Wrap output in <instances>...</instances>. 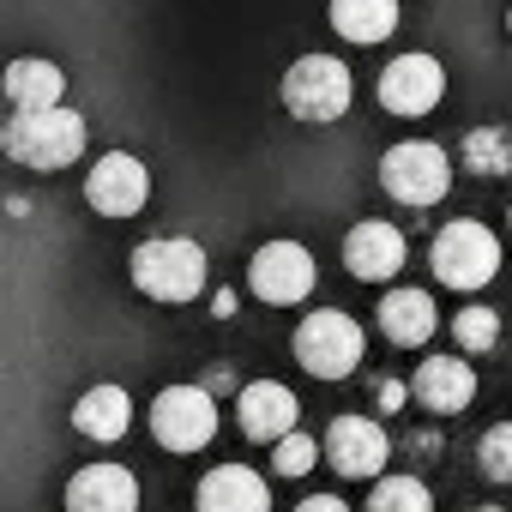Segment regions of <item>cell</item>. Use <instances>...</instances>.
<instances>
[{
  "mask_svg": "<svg viewBox=\"0 0 512 512\" xmlns=\"http://www.w3.org/2000/svg\"><path fill=\"white\" fill-rule=\"evenodd\" d=\"M374 404L392 416V410H404V404H410V386H404V380H380V386H374Z\"/></svg>",
  "mask_w": 512,
  "mask_h": 512,
  "instance_id": "obj_26",
  "label": "cell"
},
{
  "mask_svg": "<svg viewBox=\"0 0 512 512\" xmlns=\"http://www.w3.org/2000/svg\"><path fill=\"white\" fill-rule=\"evenodd\" d=\"M272 446H278V452H272V470H278V476H308V470L320 464V440H308L302 428H290V434L272 440Z\"/></svg>",
  "mask_w": 512,
  "mask_h": 512,
  "instance_id": "obj_25",
  "label": "cell"
},
{
  "mask_svg": "<svg viewBox=\"0 0 512 512\" xmlns=\"http://www.w3.org/2000/svg\"><path fill=\"white\" fill-rule=\"evenodd\" d=\"M320 458H326L338 476H380L386 458H392V440H386V428L368 422V416H338V422L326 428V440H320Z\"/></svg>",
  "mask_w": 512,
  "mask_h": 512,
  "instance_id": "obj_10",
  "label": "cell"
},
{
  "mask_svg": "<svg viewBox=\"0 0 512 512\" xmlns=\"http://www.w3.org/2000/svg\"><path fill=\"white\" fill-rule=\"evenodd\" d=\"M452 338H458L464 356H488V350L500 344V314H494V308H464V314L452 320Z\"/></svg>",
  "mask_w": 512,
  "mask_h": 512,
  "instance_id": "obj_23",
  "label": "cell"
},
{
  "mask_svg": "<svg viewBox=\"0 0 512 512\" xmlns=\"http://www.w3.org/2000/svg\"><path fill=\"white\" fill-rule=\"evenodd\" d=\"M133 284L151 302H193L205 290V247L187 235H157L133 247Z\"/></svg>",
  "mask_w": 512,
  "mask_h": 512,
  "instance_id": "obj_2",
  "label": "cell"
},
{
  "mask_svg": "<svg viewBox=\"0 0 512 512\" xmlns=\"http://www.w3.org/2000/svg\"><path fill=\"white\" fill-rule=\"evenodd\" d=\"M470 512H506V506H470Z\"/></svg>",
  "mask_w": 512,
  "mask_h": 512,
  "instance_id": "obj_29",
  "label": "cell"
},
{
  "mask_svg": "<svg viewBox=\"0 0 512 512\" xmlns=\"http://www.w3.org/2000/svg\"><path fill=\"white\" fill-rule=\"evenodd\" d=\"M67 512H139V482L121 464H85L67 482Z\"/></svg>",
  "mask_w": 512,
  "mask_h": 512,
  "instance_id": "obj_15",
  "label": "cell"
},
{
  "mask_svg": "<svg viewBox=\"0 0 512 512\" xmlns=\"http://www.w3.org/2000/svg\"><path fill=\"white\" fill-rule=\"evenodd\" d=\"M73 428L85 440H121L133 428V398L121 386H91L79 404H73Z\"/></svg>",
  "mask_w": 512,
  "mask_h": 512,
  "instance_id": "obj_18",
  "label": "cell"
},
{
  "mask_svg": "<svg viewBox=\"0 0 512 512\" xmlns=\"http://www.w3.org/2000/svg\"><path fill=\"white\" fill-rule=\"evenodd\" d=\"M464 163H470L476 175H506V169H512V133H506V127H476V133L464 139Z\"/></svg>",
  "mask_w": 512,
  "mask_h": 512,
  "instance_id": "obj_21",
  "label": "cell"
},
{
  "mask_svg": "<svg viewBox=\"0 0 512 512\" xmlns=\"http://www.w3.org/2000/svg\"><path fill=\"white\" fill-rule=\"evenodd\" d=\"M247 290L260 302H278V308L302 302L314 290V253L302 241H266L247 266Z\"/></svg>",
  "mask_w": 512,
  "mask_h": 512,
  "instance_id": "obj_8",
  "label": "cell"
},
{
  "mask_svg": "<svg viewBox=\"0 0 512 512\" xmlns=\"http://www.w3.org/2000/svg\"><path fill=\"white\" fill-rule=\"evenodd\" d=\"M211 314H217V320H229V314H235V296H229V290H217V296H211Z\"/></svg>",
  "mask_w": 512,
  "mask_h": 512,
  "instance_id": "obj_28",
  "label": "cell"
},
{
  "mask_svg": "<svg viewBox=\"0 0 512 512\" xmlns=\"http://www.w3.org/2000/svg\"><path fill=\"white\" fill-rule=\"evenodd\" d=\"M446 97V67L434 55H398L380 73V109L392 115H428Z\"/></svg>",
  "mask_w": 512,
  "mask_h": 512,
  "instance_id": "obj_11",
  "label": "cell"
},
{
  "mask_svg": "<svg viewBox=\"0 0 512 512\" xmlns=\"http://www.w3.org/2000/svg\"><path fill=\"white\" fill-rule=\"evenodd\" d=\"M380 332H386L392 344H404V350L428 344V338H434V296H428V290H386V302H380Z\"/></svg>",
  "mask_w": 512,
  "mask_h": 512,
  "instance_id": "obj_17",
  "label": "cell"
},
{
  "mask_svg": "<svg viewBox=\"0 0 512 512\" xmlns=\"http://www.w3.org/2000/svg\"><path fill=\"white\" fill-rule=\"evenodd\" d=\"M85 115H73L67 103H55V109H19L7 127H0V151H7L13 163H25V169H67V163H79L85 157Z\"/></svg>",
  "mask_w": 512,
  "mask_h": 512,
  "instance_id": "obj_1",
  "label": "cell"
},
{
  "mask_svg": "<svg viewBox=\"0 0 512 512\" xmlns=\"http://www.w3.org/2000/svg\"><path fill=\"white\" fill-rule=\"evenodd\" d=\"M296 416H302V398L290 386H278V380H253L235 398V422H241L247 440H284L296 428Z\"/></svg>",
  "mask_w": 512,
  "mask_h": 512,
  "instance_id": "obj_13",
  "label": "cell"
},
{
  "mask_svg": "<svg viewBox=\"0 0 512 512\" xmlns=\"http://www.w3.org/2000/svg\"><path fill=\"white\" fill-rule=\"evenodd\" d=\"M476 464H482L488 482H512V422H494L476 440Z\"/></svg>",
  "mask_w": 512,
  "mask_h": 512,
  "instance_id": "obj_24",
  "label": "cell"
},
{
  "mask_svg": "<svg viewBox=\"0 0 512 512\" xmlns=\"http://www.w3.org/2000/svg\"><path fill=\"white\" fill-rule=\"evenodd\" d=\"M380 187L398 205H434L452 187V157L440 145H428V139H404V145H392L380 157Z\"/></svg>",
  "mask_w": 512,
  "mask_h": 512,
  "instance_id": "obj_6",
  "label": "cell"
},
{
  "mask_svg": "<svg viewBox=\"0 0 512 512\" xmlns=\"http://www.w3.org/2000/svg\"><path fill=\"white\" fill-rule=\"evenodd\" d=\"M368 512H434V494L416 476H380L368 494Z\"/></svg>",
  "mask_w": 512,
  "mask_h": 512,
  "instance_id": "obj_22",
  "label": "cell"
},
{
  "mask_svg": "<svg viewBox=\"0 0 512 512\" xmlns=\"http://www.w3.org/2000/svg\"><path fill=\"white\" fill-rule=\"evenodd\" d=\"M85 199H91L103 217H133V211H145V199H151V169H145L133 151H109V157L91 163Z\"/></svg>",
  "mask_w": 512,
  "mask_h": 512,
  "instance_id": "obj_9",
  "label": "cell"
},
{
  "mask_svg": "<svg viewBox=\"0 0 512 512\" xmlns=\"http://www.w3.org/2000/svg\"><path fill=\"white\" fill-rule=\"evenodd\" d=\"M151 434L169 452H199L217 434V398L205 386H163L151 404Z\"/></svg>",
  "mask_w": 512,
  "mask_h": 512,
  "instance_id": "obj_7",
  "label": "cell"
},
{
  "mask_svg": "<svg viewBox=\"0 0 512 512\" xmlns=\"http://www.w3.org/2000/svg\"><path fill=\"white\" fill-rule=\"evenodd\" d=\"M296 512H350V506H344L338 494H314V500H302Z\"/></svg>",
  "mask_w": 512,
  "mask_h": 512,
  "instance_id": "obj_27",
  "label": "cell"
},
{
  "mask_svg": "<svg viewBox=\"0 0 512 512\" xmlns=\"http://www.w3.org/2000/svg\"><path fill=\"white\" fill-rule=\"evenodd\" d=\"M61 91H67V79H61V67H55V61L25 55V61H13V67H7V103H13V109H55V103H61Z\"/></svg>",
  "mask_w": 512,
  "mask_h": 512,
  "instance_id": "obj_19",
  "label": "cell"
},
{
  "mask_svg": "<svg viewBox=\"0 0 512 512\" xmlns=\"http://www.w3.org/2000/svg\"><path fill=\"white\" fill-rule=\"evenodd\" d=\"M434 278L446 284V290H482V284H494V272H500V235L488 229V223H476V217H458V223H446L440 235H434Z\"/></svg>",
  "mask_w": 512,
  "mask_h": 512,
  "instance_id": "obj_3",
  "label": "cell"
},
{
  "mask_svg": "<svg viewBox=\"0 0 512 512\" xmlns=\"http://www.w3.org/2000/svg\"><path fill=\"white\" fill-rule=\"evenodd\" d=\"M404 260H410L404 229H392L386 217H368V223H356V229L344 235V266H350V278H362V284H386V278H398Z\"/></svg>",
  "mask_w": 512,
  "mask_h": 512,
  "instance_id": "obj_12",
  "label": "cell"
},
{
  "mask_svg": "<svg viewBox=\"0 0 512 512\" xmlns=\"http://www.w3.org/2000/svg\"><path fill=\"white\" fill-rule=\"evenodd\" d=\"M362 326L350 320V314H338V308H320V314H308L302 326H296V362L314 374V380H344V374H356V362H362Z\"/></svg>",
  "mask_w": 512,
  "mask_h": 512,
  "instance_id": "obj_5",
  "label": "cell"
},
{
  "mask_svg": "<svg viewBox=\"0 0 512 512\" xmlns=\"http://www.w3.org/2000/svg\"><path fill=\"white\" fill-rule=\"evenodd\" d=\"M332 25L350 43H386L398 31V0H332Z\"/></svg>",
  "mask_w": 512,
  "mask_h": 512,
  "instance_id": "obj_20",
  "label": "cell"
},
{
  "mask_svg": "<svg viewBox=\"0 0 512 512\" xmlns=\"http://www.w3.org/2000/svg\"><path fill=\"white\" fill-rule=\"evenodd\" d=\"M410 398L434 416H458L476 398V368L464 356H422V368L410 380Z\"/></svg>",
  "mask_w": 512,
  "mask_h": 512,
  "instance_id": "obj_14",
  "label": "cell"
},
{
  "mask_svg": "<svg viewBox=\"0 0 512 512\" xmlns=\"http://www.w3.org/2000/svg\"><path fill=\"white\" fill-rule=\"evenodd\" d=\"M350 97H356V79H350V67L338 55H302L284 73V109L296 121H314V127L320 121H338L350 109Z\"/></svg>",
  "mask_w": 512,
  "mask_h": 512,
  "instance_id": "obj_4",
  "label": "cell"
},
{
  "mask_svg": "<svg viewBox=\"0 0 512 512\" xmlns=\"http://www.w3.org/2000/svg\"><path fill=\"white\" fill-rule=\"evenodd\" d=\"M506 31H512V13H506Z\"/></svg>",
  "mask_w": 512,
  "mask_h": 512,
  "instance_id": "obj_30",
  "label": "cell"
},
{
  "mask_svg": "<svg viewBox=\"0 0 512 512\" xmlns=\"http://www.w3.org/2000/svg\"><path fill=\"white\" fill-rule=\"evenodd\" d=\"M199 512H272V488L247 464H217L199 482Z\"/></svg>",
  "mask_w": 512,
  "mask_h": 512,
  "instance_id": "obj_16",
  "label": "cell"
}]
</instances>
